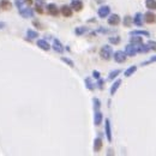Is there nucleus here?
I'll return each mask as SVG.
<instances>
[{
  "mask_svg": "<svg viewBox=\"0 0 156 156\" xmlns=\"http://www.w3.org/2000/svg\"><path fill=\"white\" fill-rule=\"evenodd\" d=\"M136 48H137V53H148L150 50V48L147 43H141V45L136 46Z\"/></svg>",
  "mask_w": 156,
  "mask_h": 156,
  "instance_id": "obj_22",
  "label": "nucleus"
},
{
  "mask_svg": "<svg viewBox=\"0 0 156 156\" xmlns=\"http://www.w3.org/2000/svg\"><path fill=\"white\" fill-rule=\"evenodd\" d=\"M19 14L23 18H32L34 17V10L31 7H24L22 10H19Z\"/></svg>",
  "mask_w": 156,
  "mask_h": 156,
  "instance_id": "obj_10",
  "label": "nucleus"
},
{
  "mask_svg": "<svg viewBox=\"0 0 156 156\" xmlns=\"http://www.w3.org/2000/svg\"><path fill=\"white\" fill-rule=\"evenodd\" d=\"M61 61L65 63L66 65H68L70 67H75V63L70 59V58H66V57H61Z\"/></svg>",
  "mask_w": 156,
  "mask_h": 156,
  "instance_id": "obj_32",
  "label": "nucleus"
},
{
  "mask_svg": "<svg viewBox=\"0 0 156 156\" xmlns=\"http://www.w3.org/2000/svg\"><path fill=\"white\" fill-rule=\"evenodd\" d=\"M151 63H156V55H154V57H151L149 60H147V61H144V63H142L141 65L142 66H147L148 64H151Z\"/></svg>",
  "mask_w": 156,
  "mask_h": 156,
  "instance_id": "obj_36",
  "label": "nucleus"
},
{
  "mask_svg": "<svg viewBox=\"0 0 156 156\" xmlns=\"http://www.w3.org/2000/svg\"><path fill=\"white\" fill-rule=\"evenodd\" d=\"M136 71H137V66H136V65H133V66H130V67L127 68V70L124 72V76H125V77H131V76H132V75H133Z\"/></svg>",
  "mask_w": 156,
  "mask_h": 156,
  "instance_id": "obj_27",
  "label": "nucleus"
},
{
  "mask_svg": "<svg viewBox=\"0 0 156 156\" xmlns=\"http://www.w3.org/2000/svg\"><path fill=\"white\" fill-rule=\"evenodd\" d=\"M130 43H132L134 46H138V45L143 43V37L142 36H137V35H132L130 37Z\"/></svg>",
  "mask_w": 156,
  "mask_h": 156,
  "instance_id": "obj_23",
  "label": "nucleus"
},
{
  "mask_svg": "<svg viewBox=\"0 0 156 156\" xmlns=\"http://www.w3.org/2000/svg\"><path fill=\"white\" fill-rule=\"evenodd\" d=\"M34 4H35V11L39 14H42L45 12V9H46L45 0H35V1H34Z\"/></svg>",
  "mask_w": 156,
  "mask_h": 156,
  "instance_id": "obj_7",
  "label": "nucleus"
},
{
  "mask_svg": "<svg viewBox=\"0 0 156 156\" xmlns=\"http://www.w3.org/2000/svg\"><path fill=\"white\" fill-rule=\"evenodd\" d=\"M120 85H121V79H116V81H114V83L112 84L111 89H109V94H111V96H114V95H115V93H116L118 89L120 88Z\"/></svg>",
  "mask_w": 156,
  "mask_h": 156,
  "instance_id": "obj_16",
  "label": "nucleus"
},
{
  "mask_svg": "<svg viewBox=\"0 0 156 156\" xmlns=\"http://www.w3.org/2000/svg\"><path fill=\"white\" fill-rule=\"evenodd\" d=\"M36 46L40 48V49H42V50H49L50 49V45L46 41V40H37V42H36Z\"/></svg>",
  "mask_w": 156,
  "mask_h": 156,
  "instance_id": "obj_17",
  "label": "nucleus"
},
{
  "mask_svg": "<svg viewBox=\"0 0 156 156\" xmlns=\"http://www.w3.org/2000/svg\"><path fill=\"white\" fill-rule=\"evenodd\" d=\"M84 83H85V86H86V89H88V90H90V91H94L95 90L96 84L93 82V79L90 77H86L84 79Z\"/></svg>",
  "mask_w": 156,
  "mask_h": 156,
  "instance_id": "obj_18",
  "label": "nucleus"
},
{
  "mask_svg": "<svg viewBox=\"0 0 156 156\" xmlns=\"http://www.w3.org/2000/svg\"><path fill=\"white\" fill-rule=\"evenodd\" d=\"M40 35H39V32L36 30H32V29H28L27 30V37L30 39V40H35L37 39Z\"/></svg>",
  "mask_w": 156,
  "mask_h": 156,
  "instance_id": "obj_24",
  "label": "nucleus"
},
{
  "mask_svg": "<svg viewBox=\"0 0 156 156\" xmlns=\"http://www.w3.org/2000/svg\"><path fill=\"white\" fill-rule=\"evenodd\" d=\"M123 24H124V27L130 28V27L133 24V18H132L131 16H125L124 19H123Z\"/></svg>",
  "mask_w": 156,
  "mask_h": 156,
  "instance_id": "obj_26",
  "label": "nucleus"
},
{
  "mask_svg": "<svg viewBox=\"0 0 156 156\" xmlns=\"http://www.w3.org/2000/svg\"><path fill=\"white\" fill-rule=\"evenodd\" d=\"M103 121V114L102 112L98 109V111H95V114H94V124L95 126H100Z\"/></svg>",
  "mask_w": 156,
  "mask_h": 156,
  "instance_id": "obj_14",
  "label": "nucleus"
},
{
  "mask_svg": "<svg viewBox=\"0 0 156 156\" xmlns=\"http://www.w3.org/2000/svg\"><path fill=\"white\" fill-rule=\"evenodd\" d=\"M60 13L66 17V18H70V17H72L73 14V10L71 9V6H68V5H63L60 7Z\"/></svg>",
  "mask_w": 156,
  "mask_h": 156,
  "instance_id": "obj_8",
  "label": "nucleus"
},
{
  "mask_svg": "<svg viewBox=\"0 0 156 156\" xmlns=\"http://www.w3.org/2000/svg\"><path fill=\"white\" fill-rule=\"evenodd\" d=\"M143 17H144V21H145L148 24H154V23H156V14H155L154 12H151V11H148Z\"/></svg>",
  "mask_w": 156,
  "mask_h": 156,
  "instance_id": "obj_12",
  "label": "nucleus"
},
{
  "mask_svg": "<svg viewBox=\"0 0 156 156\" xmlns=\"http://www.w3.org/2000/svg\"><path fill=\"white\" fill-rule=\"evenodd\" d=\"M14 5H16V7L18 9V11H19V10L24 9L27 4H25V1H24V0H14Z\"/></svg>",
  "mask_w": 156,
  "mask_h": 156,
  "instance_id": "obj_31",
  "label": "nucleus"
},
{
  "mask_svg": "<svg viewBox=\"0 0 156 156\" xmlns=\"http://www.w3.org/2000/svg\"><path fill=\"white\" fill-rule=\"evenodd\" d=\"M125 54L127 55V57H136V54H137V48H136V46L134 45H132V43H129L126 47H125Z\"/></svg>",
  "mask_w": 156,
  "mask_h": 156,
  "instance_id": "obj_11",
  "label": "nucleus"
},
{
  "mask_svg": "<svg viewBox=\"0 0 156 156\" xmlns=\"http://www.w3.org/2000/svg\"><path fill=\"white\" fill-rule=\"evenodd\" d=\"M147 45L149 46L150 50H154V52H156V41H152V40H150V41H148V43H147Z\"/></svg>",
  "mask_w": 156,
  "mask_h": 156,
  "instance_id": "obj_35",
  "label": "nucleus"
},
{
  "mask_svg": "<svg viewBox=\"0 0 156 156\" xmlns=\"http://www.w3.org/2000/svg\"><path fill=\"white\" fill-rule=\"evenodd\" d=\"M0 9L3 11H10L12 9V4L10 0H0Z\"/></svg>",
  "mask_w": 156,
  "mask_h": 156,
  "instance_id": "obj_19",
  "label": "nucleus"
},
{
  "mask_svg": "<svg viewBox=\"0 0 156 156\" xmlns=\"http://www.w3.org/2000/svg\"><path fill=\"white\" fill-rule=\"evenodd\" d=\"M46 10H47L48 14L53 16V17H58L59 13H60V10H59V7L55 4H47L46 5Z\"/></svg>",
  "mask_w": 156,
  "mask_h": 156,
  "instance_id": "obj_3",
  "label": "nucleus"
},
{
  "mask_svg": "<svg viewBox=\"0 0 156 156\" xmlns=\"http://www.w3.org/2000/svg\"><path fill=\"white\" fill-rule=\"evenodd\" d=\"M93 77H94L95 79H98V78H101V73H100L98 71L94 70V71H93Z\"/></svg>",
  "mask_w": 156,
  "mask_h": 156,
  "instance_id": "obj_38",
  "label": "nucleus"
},
{
  "mask_svg": "<svg viewBox=\"0 0 156 156\" xmlns=\"http://www.w3.org/2000/svg\"><path fill=\"white\" fill-rule=\"evenodd\" d=\"M143 21H144V17L141 12H137L133 17V24L137 27H142L143 25Z\"/></svg>",
  "mask_w": 156,
  "mask_h": 156,
  "instance_id": "obj_15",
  "label": "nucleus"
},
{
  "mask_svg": "<svg viewBox=\"0 0 156 156\" xmlns=\"http://www.w3.org/2000/svg\"><path fill=\"white\" fill-rule=\"evenodd\" d=\"M93 102H94V111H98L101 108V101L97 97H94Z\"/></svg>",
  "mask_w": 156,
  "mask_h": 156,
  "instance_id": "obj_33",
  "label": "nucleus"
},
{
  "mask_svg": "<svg viewBox=\"0 0 156 156\" xmlns=\"http://www.w3.org/2000/svg\"><path fill=\"white\" fill-rule=\"evenodd\" d=\"M130 35L131 36L132 35H137V36H147V37H149L150 36V32L147 31V30H132L130 32Z\"/></svg>",
  "mask_w": 156,
  "mask_h": 156,
  "instance_id": "obj_21",
  "label": "nucleus"
},
{
  "mask_svg": "<svg viewBox=\"0 0 156 156\" xmlns=\"http://www.w3.org/2000/svg\"><path fill=\"white\" fill-rule=\"evenodd\" d=\"M107 22H108L109 25H112V27H116V25L120 24V16L116 14V13H113V14H111V16L108 17Z\"/></svg>",
  "mask_w": 156,
  "mask_h": 156,
  "instance_id": "obj_9",
  "label": "nucleus"
},
{
  "mask_svg": "<svg viewBox=\"0 0 156 156\" xmlns=\"http://www.w3.org/2000/svg\"><path fill=\"white\" fill-rule=\"evenodd\" d=\"M126 58H127V55L125 54L124 50H116V52H114V53H113V59L118 64L125 63L126 61Z\"/></svg>",
  "mask_w": 156,
  "mask_h": 156,
  "instance_id": "obj_2",
  "label": "nucleus"
},
{
  "mask_svg": "<svg viewBox=\"0 0 156 156\" xmlns=\"http://www.w3.org/2000/svg\"><path fill=\"white\" fill-rule=\"evenodd\" d=\"M145 7L148 10H156V0H145Z\"/></svg>",
  "mask_w": 156,
  "mask_h": 156,
  "instance_id": "obj_28",
  "label": "nucleus"
},
{
  "mask_svg": "<svg viewBox=\"0 0 156 156\" xmlns=\"http://www.w3.org/2000/svg\"><path fill=\"white\" fill-rule=\"evenodd\" d=\"M50 47L53 48V50H55L57 53H59V54H63V53H64V50H65L63 43H61L58 39H54V40H53V45H52Z\"/></svg>",
  "mask_w": 156,
  "mask_h": 156,
  "instance_id": "obj_6",
  "label": "nucleus"
},
{
  "mask_svg": "<svg viewBox=\"0 0 156 156\" xmlns=\"http://www.w3.org/2000/svg\"><path fill=\"white\" fill-rule=\"evenodd\" d=\"M32 25H34V27H36V28H37V29H40V30H42V29L45 28V27H43V25H42L39 21H32Z\"/></svg>",
  "mask_w": 156,
  "mask_h": 156,
  "instance_id": "obj_37",
  "label": "nucleus"
},
{
  "mask_svg": "<svg viewBox=\"0 0 156 156\" xmlns=\"http://www.w3.org/2000/svg\"><path fill=\"white\" fill-rule=\"evenodd\" d=\"M102 147H103V142H102L101 138L100 137L95 138V141H94V151L95 152H100Z\"/></svg>",
  "mask_w": 156,
  "mask_h": 156,
  "instance_id": "obj_20",
  "label": "nucleus"
},
{
  "mask_svg": "<svg viewBox=\"0 0 156 156\" xmlns=\"http://www.w3.org/2000/svg\"><path fill=\"white\" fill-rule=\"evenodd\" d=\"M108 41H109V43H112V45H119L120 43V41H121V39H120V36H109L108 37Z\"/></svg>",
  "mask_w": 156,
  "mask_h": 156,
  "instance_id": "obj_30",
  "label": "nucleus"
},
{
  "mask_svg": "<svg viewBox=\"0 0 156 156\" xmlns=\"http://www.w3.org/2000/svg\"><path fill=\"white\" fill-rule=\"evenodd\" d=\"M70 6L76 12H81L83 10V7H84V5H83V3L81 1V0H71V5Z\"/></svg>",
  "mask_w": 156,
  "mask_h": 156,
  "instance_id": "obj_13",
  "label": "nucleus"
},
{
  "mask_svg": "<svg viewBox=\"0 0 156 156\" xmlns=\"http://www.w3.org/2000/svg\"><path fill=\"white\" fill-rule=\"evenodd\" d=\"M6 28V23L5 22H0V30L1 29H5Z\"/></svg>",
  "mask_w": 156,
  "mask_h": 156,
  "instance_id": "obj_41",
  "label": "nucleus"
},
{
  "mask_svg": "<svg viewBox=\"0 0 156 156\" xmlns=\"http://www.w3.org/2000/svg\"><path fill=\"white\" fill-rule=\"evenodd\" d=\"M113 48H112V46H109V45H105V46H102L101 47V49H100V57L103 59V60H106V61H108V60H111L112 58H113Z\"/></svg>",
  "mask_w": 156,
  "mask_h": 156,
  "instance_id": "obj_1",
  "label": "nucleus"
},
{
  "mask_svg": "<svg viewBox=\"0 0 156 156\" xmlns=\"http://www.w3.org/2000/svg\"><path fill=\"white\" fill-rule=\"evenodd\" d=\"M97 14L100 18H106V17H108L111 14V7L108 5H102L98 7L97 10Z\"/></svg>",
  "mask_w": 156,
  "mask_h": 156,
  "instance_id": "obj_4",
  "label": "nucleus"
},
{
  "mask_svg": "<svg viewBox=\"0 0 156 156\" xmlns=\"http://www.w3.org/2000/svg\"><path fill=\"white\" fill-rule=\"evenodd\" d=\"M89 31V29H88V27H77L76 29H75V34L77 36H83L85 32H88Z\"/></svg>",
  "mask_w": 156,
  "mask_h": 156,
  "instance_id": "obj_25",
  "label": "nucleus"
},
{
  "mask_svg": "<svg viewBox=\"0 0 156 156\" xmlns=\"http://www.w3.org/2000/svg\"><path fill=\"white\" fill-rule=\"evenodd\" d=\"M96 86H97V88L98 89H103V88H105V81H103L102 78H98L97 79V83H96Z\"/></svg>",
  "mask_w": 156,
  "mask_h": 156,
  "instance_id": "obj_34",
  "label": "nucleus"
},
{
  "mask_svg": "<svg viewBox=\"0 0 156 156\" xmlns=\"http://www.w3.org/2000/svg\"><path fill=\"white\" fill-rule=\"evenodd\" d=\"M120 73H121V70H113V71H111L109 75H108V81H114Z\"/></svg>",
  "mask_w": 156,
  "mask_h": 156,
  "instance_id": "obj_29",
  "label": "nucleus"
},
{
  "mask_svg": "<svg viewBox=\"0 0 156 156\" xmlns=\"http://www.w3.org/2000/svg\"><path fill=\"white\" fill-rule=\"evenodd\" d=\"M24 1H25V4H27L28 6H30V5L34 4V0H24Z\"/></svg>",
  "mask_w": 156,
  "mask_h": 156,
  "instance_id": "obj_40",
  "label": "nucleus"
},
{
  "mask_svg": "<svg viewBox=\"0 0 156 156\" xmlns=\"http://www.w3.org/2000/svg\"><path fill=\"white\" fill-rule=\"evenodd\" d=\"M97 32H102V34H107V32H108V30H107V29H103V28H98V30H97Z\"/></svg>",
  "mask_w": 156,
  "mask_h": 156,
  "instance_id": "obj_39",
  "label": "nucleus"
},
{
  "mask_svg": "<svg viewBox=\"0 0 156 156\" xmlns=\"http://www.w3.org/2000/svg\"><path fill=\"white\" fill-rule=\"evenodd\" d=\"M105 133H106L107 141L111 143L113 138H112V127H111V120L109 119L105 120Z\"/></svg>",
  "mask_w": 156,
  "mask_h": 156,
  "instance_id": "obj_5",
  "label": "nucleus"
}]
</instances>
